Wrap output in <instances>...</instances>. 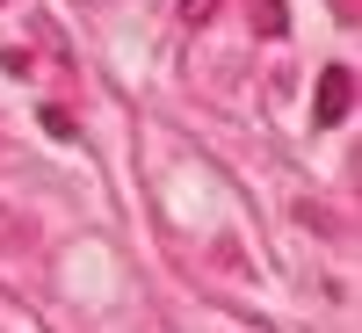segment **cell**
Returning a JSON list of instances; mask_svg holds the SVG:
<instances>
[{
    "label": "cell",
    "instance_id": "1",
    "mask_svg": "<svg viewBox=\"0 0 362 333\" xmlns=\"http://www.w3.org/2000/svg\"><path fill=\"white\" fill-rule=\"evenodd\" d=\"M348 109H355V73L341 66H319V87H312V124H348Z\"/></svg>",
    "mask_w": 362,
    "mask_h": 333
},
{
    "label": "cell",
    "instance_id": "2",
    "mask_svg": "<svg viewBox=\"0 0 362 333\" xmlns=\"http://www.w3.org/2000/svg\"><path fill=\"white\" fill-rule=\"evenodd\" d=\"M254 29L283 37V29H290V8H283V0H254Z\"/></svg>",
    "mask_w": 362,
    "mask_h": 333
},
{
    "label": "cell",
    "instance_id": "3",
    "mask_svg": "<svg viewBox=\"0 0 362 333\" xmlns=\"http://www.w3.org/2000/svg\"><path fill=\"white\" fill-rule=\"evenodd\" d=\"M218 15V0H181V22H210Z\"/></svg>",
    "mask_w": 362,
    "mask_h": 333
},
{
    "label": "cell",
    "instance_id": "4",
    "mask_svg": "<svg viewBox=\"0 0 362 333\" xmlns=\"http://www.w3.org/2000/svg\"><path fill=\"white\" fill-rule=\"evenodd\" d=\"M334 8H341V15H355V0H334Z\"/></svg>",
    "mask_w": 362,
    "mask_h": 333
}]
</instances>
